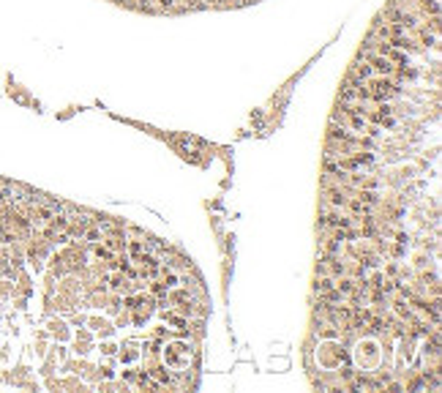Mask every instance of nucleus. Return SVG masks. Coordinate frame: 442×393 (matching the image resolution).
Instances as JSON below:
<instances>
[{"instance_id":"obj_1","label":"nucleus","mask_w":442,"mask_h":393,"mask_svg":"<svg viewBox=\"0 0 442 393\" xmlns=\"http://www.w3.org/2000/svg\"><path fill=\"white\" fill-rule=\"evenodd\" d=\"M115 3L134 11H145V14H186V11H205V8L246 6L254 0H115Z\"/></svg>"},{"instance_id":"obj_2","label":"nucleus","mask_w":442,"mask_h":393,"mask_svg":"<svg viewBox=\"0 0 442 393\" xmlns=\"http://www.w3.org/2000/svg\"><path fill=\"white\" fill-rule=\"evenodd\" d=\"M333 287V281L331 279H322V281H317V292H328Z\"/></svg>"},{"instance_id":"obj_3","label":"nucleus","mask_w":442,"mask_h":393,"mask_svg":"<svg viewBox=\"0 0 442 393\" xmlns=\"http://www.w3.org/2000/svg\"><path fill=\"white\" fill-rule=\"evenodd\" d=\"M339 292H352V281H350V279H344V281L339 284Z\"/></svg>"}]
</instances>
